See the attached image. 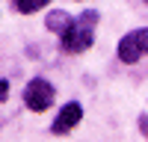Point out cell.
Segmentation results:
<instances>
[{"label":"cell","mask_w":148,"mask_h":142,"mask_svg":"<svg viewBox=\"0 0 148 142\" xmlns=\"http://www.w3.org/2000/svg\"><path fill=\"white\" fill-rule=\"evenodd\" d=\"M12 6H15V12H21V15H33V12L47 6V0H12Z\"/></svg>","instance_id":"8992f818"},{"label":"cell","mask_w":148,"mask_h":142,"mask_svg":"<svg viewBox=\"0 0 148 142\" xmlns=\"http://www.w3.org/2000/svg\"><path fill=\"white\" fill-rule=\"evenodd\" d=\"M74 24V18L68 15V12H62V9H53V12H47V21H45V27L51 30V33H56V36H62L68 27Z\"/></svg>","instance_id":"5b68a950"},{"label":"cell","mask_w":148,"mask_h":142,"mask_svg":"<svg viewBox=\"0 0 148 142\" xmlns=\"http://www.w3.org/2000/svg\"><path fill=\"white\" fill-rule=\"evenodd\" d=\"M98 18H101V15H98L95 9H86V12H80V15L74 18V24L59 36V44H62L65 53H83V51H89L92 42H95Z\"/></svg>","instance_id":"6da1fadb"},{"label":"cell","mask_w":148,"mask_h":142,"mask_svg":"<svg viewBox=\"0 0 148 142\" xmlns=\"http://www.w3.org/2000/svg\"><path fill=\"white\" fill-rule=\"evenodd\" d=\"M116 53H119V59L125 65H133V62H139L142 56H148V27L130 30L127 36H121Z\"/></svg>","instance_id":"3957f363"},{"label":"cell","mask_w":148,"mask_h":142,"mask_svg":"<svg viewBox=\"0 0 148 142\" xmlns=\"http://www.w3.org/2000/svg\"><path fill=\"white\" fill-rule=\"evenodd\" d=\"M139 130H142L145 139H148V115H139Z\"/></svg>","instance_id":"ba28073f"},{"label":"cell","mask_w":148,"mask_h":142,"mask_svg":"<svg viewBox=\"0 0 148 142\" xmlns=\"http://www.w3.org/2000/svg\"><path fill=\"white\" fill-rule=\"evenodd\" d=\"M6 98H9V80H6V77H0V104H3Z\"/></svg>","instance_id":"52a82bcc"},{"label":"cell","mask_w":148,"mask_h":142,"mask_svg":"<svg viewBox=\"0 0 148 142\" xmlns=\"http://www.w3.org/2000/svg\"><path fill=\"white\" fill-rule=\"evenodd\" d=\"M53 101H56V89H53L51 80L33 77L27 86H24V104H27V110H33V113H45Z\"/></svg>","instance_id":"7a4b0ae2"},{"label":"cell","mask_w":148,"mask_h":142,"mask_svg":"<svg viewBox=\"0 0 148 142\" xmlns=\"http://www.w3.org/2000/svg\"><path fill=\"white\" fill-rule=\"evenodd\" d=\"M80 118H83V106H80L77 101L62 104V110L56 113L53 124H51V133H53V136H65V133H71V130L80 124Z\"/></svg>","instance_id":"277c9868"},{"label":"cell","mask_w":148,"mask_h":142,"mask_svg":"<svg viewBox=\"0 0 148 142\" xmlns=\"http://www.w3.org/2000/svg\"><path fill=\"white\" fill-rule=\"evenodd\" d=\"M145 3H148V0H145Z\"/></svg>","instance_id":"9c48e42d"}]
</instances>
